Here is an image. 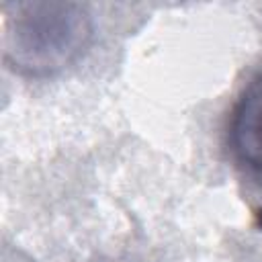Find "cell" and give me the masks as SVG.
<instances>
[{"mask_svg": "<svg viewBox=\"0 0 262 262\" xmlns=\"http://www.w3.org/2000/svg\"><path fill=\"white\" fill-rule=\"evenodd\" d=\"M92 39V16L78 2H16L4 8V57L29 76L74 63Z\"/></svg>", "mask_w": 262, "mask_h": 262, "instance_id": "cell-1", "label": "cell"}, {"mask_svg": "<svg viewBox=\"0 0 262 262\" xmlns=\"http://www.w3.org/2000/svg\"><path fill=\"white\" fill-rule=\"evenodd\" d=\"M229 143L235 160L262 178V72L252 78L233 106Z\"/></svg>", "mask_w": 262, "mask_h": 262, "instance_id": "cell-2", "label": "cell"}]
</instances>
